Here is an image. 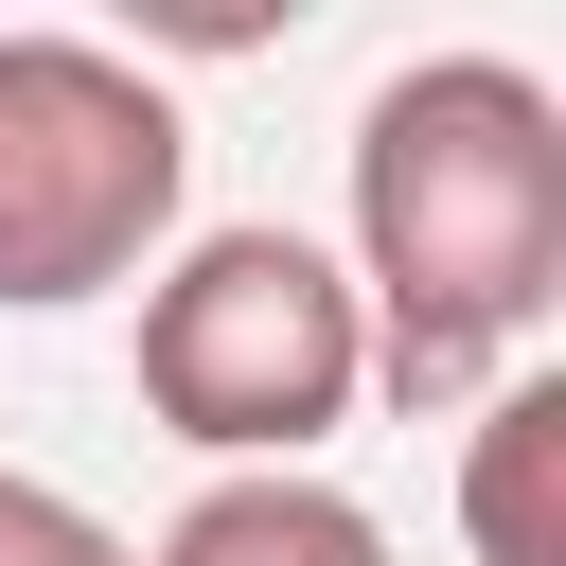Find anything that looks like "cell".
Masks as SVG:
<instances>
[{"label": "cell", "instance_id": "obj_1", "mask_svg": "<svg viewBox=\"0 0 566 566\" xmlns=\"http://www.w3.org/2000/svg\"><path fill=\"white\" fill-rule=\"evenodd\" d=\"M354 318L389 407H460L566 301V106L513 53H424L354 124Z\"/></svg>", "mask_w": 566, "mask_h": 566}, {"label": "cell", "instance_id": "obj_2", "mask_svg": "<svg viewBox=\"0 0 566 566\" xmlns=\"http://www.w3.org/2000/svg\"><path fill=\"white\" fill-rule=\"evenodd\" d=\"M371 389V318L336 283V248L301 230H195L142 283V407L230 460V478H301V442H336Z\"/></svg>", "mask_w": 566, "mask_h": 566}, {"label": "cell", "instance_id": "obj_3", "mask_svg": "<svg viewBox=\"0 0 566 566\" xmlns=\"http://www.w3.org/2000/svg\"><path fill=\"white\" fill-rule=\"evenodd\" d=\"M177 106L106 53V35H0V301H106L142 283V248L177 230Z\"/></svg>", "mask_w": 566, "mask_h": 566}, {"label": "cell", "instance_id": "obj_4", "mask_svg": "<svg viewBox=\"0 0 566 566\" xmlns=\"http://www.w3.org/2000/svg\"><path fill=\"white\" fill-rule=\"evenodd\" d=\"M460 531H478V566H566V389H548V371L478 407V442H460Z\"/></svg>", "mask_w": 566, "mask_h": 566}, {"label": "cell", "instance_id": "obj_5", "mask_svg": "<svg viewBox=\"0 0 566 566\" xmlns=\"http://www.w3.org/2000/svg\"><path fill=\"white\" fill-rule=\"evenodd\" d=\"M159 566H389V531H371L336 478H212V495L159 531Z\"/></svg>", "mask_w": 566, "mask_h": 566}, {"label": "cell", "instance_id": "obj_6", "mask_svg": "<svg viewBox=\"0 0 566 566\" xmlns=\"http://www.w3.org/2000/svg\"><path fill=\"white\" fill-rule=\"evenodd\" d=\"M0 566H142V548H124L88 495H53V478H18V460H0Z\"/></svg>", "mask_w": 566, "mask_h": 566}]
</instances>
